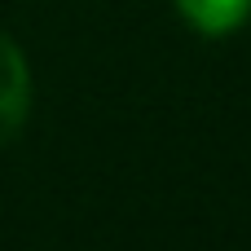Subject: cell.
Here are the masks:
<instances>
[{
    "label": "cell",
    "mask_w": 251,
    "mask_h": 251,
    "mask_svg": "<svg viewBox=\"0 0 251 251\" xmlns=\"http://www.w3.org/2000/svg\"><path fill=\"white\" fill-rule=\"evenodd\" d=\"M176 9L203 35H229L251 18V0H176Z\"/></svg>",
    "instance_id": "obj_2"
},
{
    "label": "cell",
    "mask_w": 251,
    "mask_h": 251,
    "mask_svg": "<svg viewBox=\"0 0 251 251\" xmlns=\"http://www.w3.org/2000/svg\"><path fill=\"white\" fill-rule=\"evenodd\" d=\"M31 110V71L9 31H0V150L22 132Z\"/></svg>",
    "instance_id": "obj_1"
}]
</instances>
